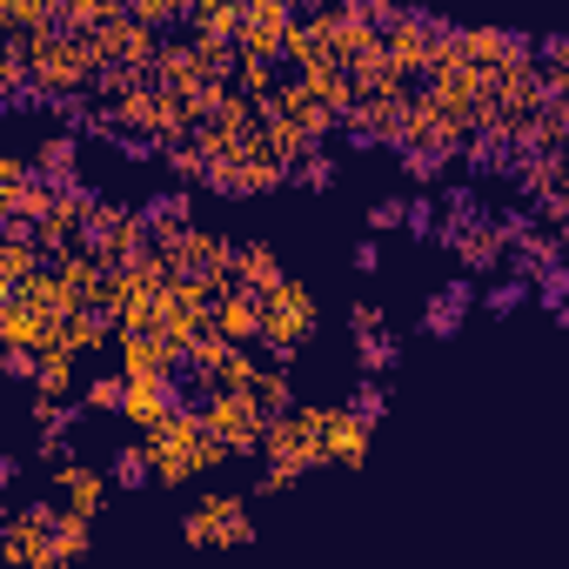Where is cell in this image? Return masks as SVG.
Listing matches in <instances>:
<instances>
[{"mask_svg": "<svg viewBox=\"0 0 569 569\" xmlns=\"http://www.w3.org/2000/svg\"><path fill=\"white\" fill-rule=\"evenodd\" d=\"M329 416L336 409H289V416H274L268 422V469H261V496H281V489H296L309 469L329 462Z\"/></svg>", "mask_w": 569, "mask_h": 569, "instance_id": "cell-1", "label": "cell"}, {"mask_svg": "<svg viewBox=\"0 0 569 569\" xmlns=\"http://www.w3.org/2000/svg\"><path fill=\"white\" fill-rule=\"evenodd\" d=\"M148 456H154V482H161V489H174V482H188V476H201V469L228 462L234 449L208 429V416H201V409H181V402H174V416H168L161 429H148Z\"/></svg>", "mask_w": 569, "mask_h": 569, "instance_id": "cell-2", "label": "cell"}, {"mask_svg": "<svg viewBox=\"0 0 569 569\" xmlns=\"http://www.w3.org/2000/svg\"><path fill=\"white\" fill-rule=\"evenodd\" d=\"M28 41V61H34V88L41 94H81V88H94V74H101V54H94V34H81V28H41V34H21Z\"/></svg>", "mask_w": 569, "mask_h": 569, "instance_id": "cell-3", "label": "cell"}, {"mask_svg": "<svg viewBox=\"0 0 569 569\" xmlns=\"http://www.w3.org/2000/svg\"><path fill=\"white\" fill-rule=\"evenodd\" d=\"M201 416H208V429L234 449V456H248V449H261L268 442V409H261V396L254 389H214L208 402H201Z\"/></svg>", "mask_w": 569, "mask_h": 569, "instance_id": "cell-4", "label": "cell"}, {"mask_svg": "<svg viewBox=\"0 0 569 569\" xmlns=\"http://www.w3.org/2000/svg\"><path fill=\"white\" fill-rule=\"evenodd\" d=\"M309 329H316V302H309L302 281H281V289L261 296V342H268L281 362H289V356L309 342Z\"/></svg>", "mask_w": 569, "mask_h": 569, "instance_id": "cell-5", "label": "cell"}, {"mask_svg": "<svg viewBox=\"0 0 569 569\" xmlns=\"http://www.w3.org/2000/svg\"><path fill=\"white\" fill-rule=\"evenodd\" d=\"M181 536H188L194 549H241V542H254V516H248L241 496H208V502L188 509Z\"/></svg>", "mask_w": 569, "mask_h": 569, "instance_id": "cell-6", "label": "cell"}, {"mask_svg": "<svg viewBox=\"0 0 569 569\" xmlns=\"http://www.w3.org/2000/svg\"><path fill=\"white\" fill-rule=\"evenodd\" d=\"M54 502H41V509H21L14 522H8V536H0V562H14V569H54L61 562V542H54Z\"/></svg>", "mask_w": 569, "mask_h": 569, "instance_id": "cell-7", "label": "cell"}, {"mask_svg": "<svg viewBox=\"0 0 569 569\" xmlns=\"http://www.w3.org/2000/svg\"><path fill=\"white\" fill-rule=\"evenodd\" d=\"M94 54H101V68L114 61V68H154V54H161V41H154V21H141V14H108L101 28H94Z\"/></svg>", "mask_w": 569, "mask_h": 569, "instance_id": "cell-8", "label": "cell"}, {"mask_svg": "<svg viewBox=\"0 0 569 569\" xmlns=\"http://www.w3.org/2000/svg\"><path fill=\"white\" fill-rule=\"evenodd\" d=\"M61 329H68V322H61L54 309H41L28 289H8V309H0V342H8V349H34V356H41V349L61 342Z\"/></svg>", "mask_w": 569, "mask_h": 569, "instance_id": "cell-9", "label": "cell"}, {"mask_svg": "<svg viewBox=\"0 0 569 569\" xmlns=\"http://www.w3.org/2000/svg\"><path fill=\"white\" fill-rule=\"evenodd\" d=\"M289 34H296V0H261V8H248L234 48L254 54V61H281L289 54Z\"/></svg>", "mask_w": 569, "mask_h": 569, "instance_id": "cell-10", "label": "cell"}, {"mask_svg": "<svg viewBox=\"0 0 569 569\" xmlns=\"http://www.w3.org/2000/svg\"><path fill=\"white\" fill-rule=\"evenodd\" d=\"M214 329L234 336V342H254V336H261V289H248V281H221V296H214Z\"/></svg>", "mask_w": 569, "mask_h": 569, "instance_id": "cell-11", "label": "cell"}, {"mask_svg": "<svg viewBox=\"0 0 569 569\" xmlns=\"http://www.w3.org/2000/svg\"><path fill=\"white\" fill-rule=\"evenodd\" d=\"M369 442H376V422H369L356 402L329 416V462H336V469H362V462H369Z\"/></svg>", "mask_w": 569, "mask_h": 569, "instance_id": "cell-12", "label": "cell"}, {"mask_svg": "<svg viewBox=\"0 0 569 569\" xmlns=\"http://www.w3.org/2000/svg\"><path fill=\"white\" fill-rule=\"evenodd\" d=\"M241 21H248V8L241 0H194V14H188V41H201V48H234L241 41Z\"/></svg>", "mask_w": 569, "mask_h": 569, "instance_id": "cell-13", "label": "cell"}, {"mask_svg": "<svg viewBox=\"0 0 569 569\" xmlns=\"http://www.w3.org/2000/svg\"><path fill=\"white\" fill-rule=\"evenodd\" d=\"M54 496H61L74 516H101V502H108V469H94V462H61V469H54Z\"/></svg>", "mask_w": 569, "mask_h": 569, "instance_id": "cell-14", "label": "cell"}, {"mask_svg": "<svg viewBox=\"0 0 569 569\" xmlns=\"http://www.w3.org/2000/svg\"><path fill=\"white\" fill-rule=\"evenodd\" d=\"M121 416H128L134 429H161V422L174 416V376H141V382H128Z\"/></svg>", "mask_w": 569, "mask_h": 569, "instance_id": "cell-15", "label": "cell"}, {"mask_svg": "<svg viewBox=\"0 0 569 569\" xmlns=\"http://www.w3.org/2000/svg\"><path fill=\"white\" fill-rule=\"evenodd\" d=\"M174 362H181V349H174L168 336H121V376H128V382H141V376H174Z\"/></svg>", "mask_w": 569, "mask_h": 569, "instance_id": "cell-16", "label": "cell"}, {"mask_svg": "<svg viewBox=\"0 0 569 569\" xmlns=\"http://www.w3.org/2000/svg\"><path fill=\"white\" fill-rule=\"evenodd\" d=\"M28 382H34V409L61 402V396L74 389V349H61V342H54V349H41V362H34V376H28Z\"/></svg>", "mask_w": 569, "mask_h": 569, "instance_id": "cell-17", "label": "cell"}, {"mask_svg": "<svg viewBox=\"0 0 569 569\" xmlns=\"http://www.w3.org/2000/svg\"><path fill=\"white\" fill-rule=\"evenodd\" d=\"M234 281H248V289H281V281H289V274H281V254L268 248V241H241L234 248Z\"/></svg>", "mask_w": 569, "mask_h": 569, "instance_id": "cell-18", "label": "cell"}, {"mask_svg": "<svg viewBox=\"0 0 569 569\" xmlns=\"http://www.w3.org/2000/svg\"><path fill=\"white\" fill-rule=\"evenodd\" d=\"M108 329H114V316H108V309H74V316H68V329H61V349L94 356V349H108Z\"/></svg>", "mask_w": 569, "mask_h": 569, "instance_id": "cell-19", "label": "cell"}, {"mask_svg": "<svg viewBox=\"0 0 569 569\" xmlns=\"http://www.w3.org/2000/svg\"><path fill=\"white\" fill-rule=\"evenodd\" d=\"M128 0H61V28H81V34H94L108 14H121Z\"/></svg>", "mask_w": 569, "mask_h": 569, "instance_id": "cell-20", "label": "cell"}, {"mask_svg": "<svg viewBox=\"0 0 569 569\" xmlns=\"http://www.w3.org/2000/svg\"><path fill=\"white\" fill-rule=\"evenodd\" d=\"M254 396H261V409H268V416H289V409H296V389H289V369H281V362H274V369H261V382H254Z\"/></svg>", "mask_w": 569, "mask_h": 569, "instance_id": "cell-21", "label": "cell"}, {"mask_svg": "<svg viewBox=\"0 0 569 569\" xmlns=\"http://www.w3.org/2000/svg\"><path fill=\"white\" fill-rule=\"evenodd\" d=\"M234 88H241V94H254V101H274V61L241 54V61H234Z\"/></svg>", "mask_w": 569, "mask_h": 569, "instance_id": "cell-22", "label": "cell"}, {"mask_svg": "<svg viewBox=\"0 0 569 569\" xmlns=\"http://www.w3.org/2000/svg\"><path fill=\"white\" fill-rule=\"evenodd\" d=\"M462 261L469 268H496L502 261V228H462Z\"/></svg>", "mask_w": 569, "mask_h": 569, "instance_id": "cell-23", "label": "cell"}, {"mask_svg": "<svg viewBox=\"0 0 569 569\" xmlns=\"http://www.w3.org/2000/svg\"><path fill=\"white\" fill-rule=\"evenodd\" d=\"M128 14H141V21L168 28V21H188V14H194V0H128Z\"/></svg>", "mask_w": 569, "mask_h": 569, "instance_id": "cell-24", "label": "cell"}, {"mask_svg": "<svg viewBox=\"0 0 569 569\" xmlns=\"http://www.w3.org/2000/svg\"><path fill=\"white\" fill-rule=\"evenodd\" d=\"M34 161H41V174H48V181H54V174H61V181H74V141H68V134H61V141H48Z\"/></svg>", "mask_w": 569, "mask_h": 569, "instance_id": "cell-25", "label": "cell"}, {"mask_svg": "<svg viewBox=\"0 0 569 569\" xmlns=\"http://www.w3.org/2000/svg\"><path fill=\"white\" fill-rule=\"evenodd\" d=\"M121 402H128V376H101V382H88V409L121 416Z\"/></svg>", "mask_w": 569, "mask_h": 569, "instance_id": "cell-26", "label": "cell"}, {"mask_svg": "<svg viewBox=\"0 0 569 569\" xmlns=\"http://www.w3.org/2000/svg\"><path fill=\"white\" fill-rule=\"evenodd\" d=\"M462 322V289H449L442 302H436V329H456Z\"/></svg>", "mask_w": 569, "mask_h": 569, "instance_id": "cell-27", "label": "cell"}, {"mask_svg": "<svg viewBox=\"0 0 569 569\" xmlns=\"http://www.w3.org/2000/svg\"><path fill=\"white\" fill-rule=\"evenodd\" d=\"M369 221H376V228H396V221H409V214H402V208H396V201H382V208H376V214H369Z\"/></svg>", "mask_w": 569, "mask_h": 569, "instance_id": "cell-28", "label": "cell"}, {"mask_svg": "<svg viewBox=\"0 0 569 569\" xmlns=\"http://www.w3.org/2000/svg\"><path fill=\"white\" fill-rule=\"evenodd\" d=\"M356 409H362V416L376 422V416H382V389H362V396H356Z\"/></svg>", "mask_w": 569, "mask_h": 569, "instance_id": "cell-29", "label": "cell"}, {"mask_svg": "<svg viewBox=\"0 0 569 569\" xmlns=\"http://www.w3.org/2000/svg\"><path fill=\"white\" fill-rule=\"evenodd\" d=\"M556 81H562V88H569V41H562V48H556Z\"/></svg>", "mask_w": 569, "mask_h": 569, "instance_id": "cell-30", "label": "cell"}, {"mask_svg": "<svg viewBox=\"0 0 569 569\" xmlns=\"http://www.w3.org/2000/svg\"><path fill=\"white\" fill-rule=\"evenodd\" d=\"M241 8H261V0H241Z\"/></svg>", "mask_w": 569, "mask_h": 569, "instance_id": "cell-31", "label": "cell"}]
</instances>
